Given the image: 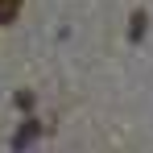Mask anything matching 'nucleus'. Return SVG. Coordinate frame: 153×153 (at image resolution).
Here are the masks:
<instances>
[{
  "mask_svg": "<svg viewBox=\"0 0 153 153\" xmlns=\"http://www.w3.org/2000/svg\"><path fill=\"white\" fill-rule=\"evenodd\" d=\"M21 13V0H0V25H13Z\"/></svg>",
  "mask_w": 153,
  "mask_h": 153,
  "instance_id": "obj_1",
  "label": "nucleus"
}]
</instances>
